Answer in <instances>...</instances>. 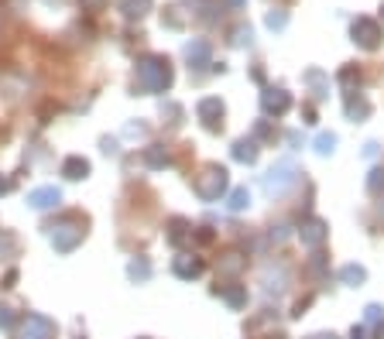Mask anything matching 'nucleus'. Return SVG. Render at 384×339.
I'll list each match as a JSON object with an SVG mask.
<instances>
[{
	"instance_id": "36",
	"label": "nucleus",
	"mask_w": 384,
	"mask_h": 339,
	"mask_svg": "<svg viewBox=\"0 0 384 339\" xmlns=\"http://www.w3.org/2000/svg\"><path fill=\"white\" fill-rule=\"evenodd\" d=\"M175 11H178V7H169V14H161V21H165L169 28H182V18H178Z\"/></svg>"
},
{
	"instance_id": "4",
	"label": "nucleus",
	"mask_w": 384,
	"mask_h": 339,
	"mask_svg": "<svg viewBox=\"0 0 384 339\" xmlns=\"http://www.w3.org/2000/svg\"><path fill=\"white\" fill-rule=\"evenodd\" d=\"M299 182V168H295V161H274L268 168V175L261 179V189L268 192V196H282V192H288L292 185Z\"/></svg>"
},
{
	"instance_id": "28",
	"label": "nucleus",
	"mask_w": 384,
	"mask_h": 339,
	"mask_svg": "<svg viewBox=\"0 0 384 339\" xmlns=\"http://www.w3.org/2000/svg\"><path fill=\"white\" fill-rule=\"evenodd\" d=\"M340 86L346 89V96H350V93H357V86H361V72H357L353 65H346L343 72H340Z\"/></svg>"
},
{
	"instance_id": "34",
	"label": "nucleus",
	"mask_w": 384,
	"mask_h": 339,
	"mask_svg": "<svg viewBox=\"0 0 384 339\" xmlns=\"http://www.w3.org/2000/svg\"><path fill=\"white\" fill-rule=\"evenodd\" d=\"M271 140L274 138V130H271V123H265V120H261V123H257V127H254V140Z\"/></svg>"
},
{
	"instance_id": "17",
	"label": "nucleus",
	"mask_w": 384,
	"mask_h": 339,
	"mask_svg": "<svg viewBox=\"0 0 384 339\" xmlns=\"http://www.w3.org/2000/svg\"><path fill=\"white\" fill-rule=\"evenodd\" d=\"M230 155H233V161H240V165H254L257 155H261V148H257L254 138H240V140H233Z\"/></svg>"
},
{
	"instance_id": "14",
	"label": "nucleus",
	"mask_w": 384,
	"mask_h": 339,
	"mask_svg": "<svg viewBox=\"0 0 384 339\" xmlns=\"http://www.w3.org/2000/svg\"><path fill=\"white\" fill-rule=\"evenodd\" d=\"M213 295H220V299L227 301L230 309H244V305H247V284L230 281V284H220V288H213Z\"/></svg>"
},
{
	"instance_id": "32",
	"label": "nucleus",
	"mask_w": 384,
	"mask_h": 339,
	"mask_svg": "<svg viewBox=\"0 0 384 339\" xmlns=\"http://www.w3.org/2000/svg\"><path fill=\"white\" fill-rule=\"evenodd\" d=\"M265 24H268L271 31H282V28L288 24V14H285V11H268V18H265Z\"/></svg>"
},
{
	"instance_id": "19",
	"label": "nucleus",
	"mask_w": 384,
	"mask_h": 339,
	"mask_svg": "<svg viewBox=\"0 0 384 339\" xmlns=\"http://www.w3.org/2000/svg\"><path fill=\"white\" fill-rule=\"evenodd\" d=\"M62 175L69 182H82L90 175V161L82 158V155H69V158L62 161Z\"/></svg>"
},
{
	"instance_id": "26",
	"label": "nucleus",
	"mask_w": 384,
	"mask_h": 339,
	"mask_svg": "<svg viewBox=\"0 0 384 339\" xmlns=\"http://www.w3.org/2000/svg\"><path fill=\"white\" fill-rule=\"evenodd\" d=\"M333 151H336V134L323 130V134L316 138V155H319V158H329Z\"/></svg>"
},
{
	"instance_id": "16",
	"label": "nucleus",
	"mask_w": 384,
	"mask_h": 339,
	"mask_svg": "<svg viewBox=\"0 0 384 339\" xmlns=\"http://www.w3.org/2000/svg\"><path fill=\"white\" fill-rule=\"evenodd\" d=\"M210 55H213L210 41H203V38H192L189 45H186V62H189L192 69H203V65H210Z\"/></svg>"
},
{
	"instance_id": "2",
	"label": "nucleus",
	"mask_w": 384,
	"mask_h": 339,
	"mask_svg": "<svg viewBox=\"0 0 384 339\" xmlns=\"http://www.w3.org/2000/svg\"><path fill=\"white\" fill-rule=\"evenodd\" d=\"M45 237H48V243L55 247L58 254H73L86 240V220L79 213H62L58 220H52L45 226Z\"/></svg>"
},
{
	"instance_id": "20",
	"label": "nucleus",
	"mask_w": 384,
	"mask_h": 339,
	"mask_svg": "<svg viewBox=\"0 0 384 339\" xmlns=\"http://www.w3.org/2000/svg\"><path fill=\"white\" fill-rule=\"evenodd\" d=\"M302 79L309 82V89H312V96H316V100H323V96L329 93V79H326V72H323V69H306V76H302Z\"/></svg>"
},
{
	"instance_id": "6",
	"label": "nucleus",
	"mask_w": 384,
	"mask_h": 339,
	"mask_svg": "<svg viewBox=\"0 0 384 339\" xmlns=\"http://www.w3.org/2000/svg\"><path fill=\"white\" fill-rule=\"evenodd\" d=\"M196 117L203 120V127L210 134H220L223 130V117H227V106H223L220 96H203V100L196 103Z\"/></svg>"
},
{
	"instance_id": "35",
	"label": "nucleus",
	"mask_w": 384,
	"mask_h": 339,
	"mask_svg": "<svg viewBox=\"0 0 384 339\" xmlns=\"http://www.w3.org/2000/svg\"><path fill=\"white\" fill-rule=\"evenodd\" d=\"M124 134H127V138H144V134H148V127H144V123H127V127H124Z\"/></svg>"
},
{
	"instance_id": "42",
	"label": "nucleus",
	"mask_w": 384,
	"mask_h": 339,
	"mask_svg": "<svg viewBox=\"0 0 384 339\" xmlns=\"http://www.w3.org/2000/svg\"><path fill=\"white\" fill-rule=\"evenodd\" d=\"M11 192V179L7 175H0V196H7Z\"/></svg>"
},
{
	"instance_id": "43",
	"label": "nucleus",
	"mask_w": 384,
	"mask_h": 339,
	"mask_svg": "<svg viewBox=\"0 0 384 339\" xmlns=\"http://www.w3.org/2000/svg\"><path fill=\"white\" fill-rule=\"evenodd\" d=\"M306 339H340V336H333V333H312V336H306Z\"/></svg>"
},
{
	"instance_id": "30",
	"label": "nucleus",
	"mask_w": 384,
	"mask_h": 339,
	"mask_svg": "<svg viewBox=\"0 0 384 339\" xmlns=\"http://www.w3.org/2000/svg\"><path fill=\"white\" fill-rule=\"evenodd\" d=\"M367 192H370V196H381L384 192V168H370V175H367Z\"/></svg>"
},
{
	"instance_id": "1",
	"label": "nucleus",
	"mask_w": 384,
	"mask_h": 339,
	"mask_svg": "<svg viewBox=\"0 0 384 339\" xmlns=\"http://www.w3.org/2000/svg\"><path fill=\"white\" fill-rule=\"evenodd\" d=\"M175 72H172V62L165 55H141L134 65V86L141 93H165L172 86Z\"/></svg>"
},
{
	"instance_id": "11",
	"label": "nucleus",
	"mask_w": 384,
	"mask_h": 339,
	"mask_svg": "<svg viewBox=\"0 0 384 339\" xmlns=\"http://www.w3.org/2000/svg\"><path fill=\"white\" fill-rule=\"evenodd\" d=\"M192 237H196V230H192V223L186 220V216H172V220L165 223V240L172 243V247H186V243H192Z\"/></svg>"
},
{
	"instance_id": "13",
	"label": "nucleus",
	"mask_w": 384,
	"mask_h": 339,
	"mask_svg": "<svg viewBox=\"0 0 384 339\" xmlns=\"http://www.w3.org/2000/svg\"><path fill=\"white\" fill-rule=\"evenodd\" d=\"M172 271H175V278L196 281L206 271V264H203V257H196V254H178V257L172 260Z\"/></svg>"
},
{
	"instance_id": "18",
	"label": "nucleus",
	"mask_w": 384,
	"mask_h": 339,
	"mask_svg": "<svg viewBox=\"0 0 384 339\" xmlns=\"http://www.w3.org/2000/svg\"><path fill=\"white\" fill-rule=\"evenodd\" d=\"M169 165H172V155H169L165 144H148V148H144V168L161 172V168H169Z\"/></svg>"
},
{
	"instance_id": "41",
	"label": "nucleus",
	"mask_w": 384,
	"mask_h": 339,
	"mask_svg": "<svg viewBox=\"0 0 384 339\" xmlns=\"http://www.w3.org/2000/svg\"><path fill=\"white\" fill-rule=\"evenodd\" d=\"M302 123H316V110H312V106H306V110H302Z\"/></svg>"
},
{
	"instance_id": "9",
	"label": "nucleus",
	"mask_w": 384,
	"mask_h": 339,
	"mask_svg": "<svg viewBox=\"0 0 384 339\" xmlns=\"http://www.w3.org/2000/svg\"><path fill=\"white\" fill-rule=\"evenodd\" d=\"M261 110H265L268 117H282V113H288V110H292V93L282 89V86L265 89V93H261Z\"/></svg>"
},
{
	"instance_id": "21",
	"label": "nucleus",
	"mask_w": 384,
	"mask_h": 339,
	"mask_svg": "<svg viewBox=\"0 0 384 339\" xmlns=\"http://www.w3.org/2000/svg\"><path fill=\"white\" fill-rule=\"evenodd\" d=\"M117 7H120V14L127 21H141L151 11V0H117Z\"/></svg>"
},
{
	"instance_id": "22",
	"label": "nucleus",
	"mask_w": 384,
	"mask_h": 339,
	"mask_svg": "<svg viewBox=\"0 0 384 339\" xmlns=\"http://www.w3.org/2000/svg\"><path fill=\"white\" fill-rule=\"evenodd\" d=\"M127 278L134 281V284H144V281L151 278V260L148 257H131V264H127Z\"/></svg>"
},
{
	"instance_id": "38",
	"label": "nucleus",
	"mask_w": 384,
	"mask_h": 339,
	"mask_svg": "<svg viewBox=\"0 0 384 339\" xmlns=\"http://www.w3.org/2000/svg\"><path fill=\"white\" fill-rule=\"evenodd\" d=\"M82 4V11H103L107 7V0H79Z\"/></svg>"
},
{
	"instance_id": "29",
	"label": "nucleus",
	"mask_w": 384,
	"mask_h": 339,
	"mask_svg": "<svg viewBox=\"0 0 384 339\" xmlns=\"http://www.w3.org/2000/svg\"><path fill=\"white\" fill-rule=\"evenodd\" d=\"M244 264H247V260L240 257V254H227V257L220 260V271H223V274H240Z\"/></svg>"
},
{
	"instance_id": "45",
	"label": "nucleus",
	"mask_w": 384,
	"mask_h": 339,
	"mask_svg": "<svg viewBox=\"0 0 384 339\" xmlns=\"http://www.w3.org/2000/svg\"><path fill=\"white\" fill-rule=\"evenodd\" d=\"M381 11H384V7H381Z\"/></svg>"
},
{
	"instance_id": "23",
	"label": "nucleus",
	"mask_w": 384,
	"mask_h": 339,
	"mask_svg": "<svg viewBox=\"0 0 384 339\" xmlns=\"http://www.w3.org/2000/svg\"><path fill=\"white\" fill-rule=\"evenodd\" d=\"M340 281H343L346 288H361L367 281V267H361V264H343L340 267Z\"/></svg>"
},
{
	"instance_id": "24",
	"label": "nucleus",
	"mask_w": 384,
	"mask_h": 339,
	"mask_svg": "<svg viewBox=\"0 0 384 339\" xmlns=\"http://www.w3.org/2000/svg\"><path fill=\"white\" fill-rule=\"evenodd\" d=\"M227 209L230 213H244V209H250V189L247 185H237L230 192V199H227Z\"/></svg>"
},
{
	"instance_id": "27",
	"label": "nucleus",
	"mask_w": 384,
	"mask_h": 339,
	"mask_svg": "<svg viewBox=\"0 0 384 339\" xmlns=\"http://www.w3.org/2000/svg\"><path fill=\"white\" fill-rule=\"evenodd\" d=\"M254 41V31H250V24H237L230 31V45L233 48H244V45H250Z\"/></svg>"
},
{
	"instance_id": "12",
	"label": "nucleus",
	"mask_w": 384,
	"mask_h": 339,
	"mask_svg": "<svg viewBox=\"0 0 384 339\" xmlns=\"http://www.w3.org/2000/svg\"><path fill=\"white\" fill-rule=\"evenodd\" d=\"M285 281H288L285 267H271V264H268V267L261 271V291H265L268 299H271V295L278 299V295H285V288H288Z\"/></svg>"
},
{
	"instance_id": "5",
	"label": "nucleus",
	"mask_w": 384,
	"mask_h": 339,
	"mask_svg": "<svg viewBox=\"0 0 384 339\" xmlns=\"http://www.w3.org/2000/svg\"><path fill=\"white\" fill-rule=\"evenodd\" d=\"M55 336H58V326L48 316H41V312H28L14 326V339H55Z\"/></svg>"
},
{
	"instance_id": "8",
	"label": "nucleus",
	"mask_w": 384,
	"mask_h": 339,
	"mask_svg": "<svg viewBox=\"0 0 384 339\" xmlns=\"http://www.w3.org/2000/svg\"><path fill=\"white\" fill-rule=\"evenodd\" d=\"M299 240L306 243L309 250H319L329 240V223L319 220V216H309V220L299 223Z\"/></svg>"
},
{
	"instance_id": "15",
	"label": "nucleus",
	"mask_w": 384,
	"mask_h": 339,
	"mask_svg": "<svg viewBox=\"0 0 384 339\" xmlns=\"http://www.w3.org/2000/svg\"><path fill=\"white\" fill-rule=\"evenodd\" d=\"M346 110V120H353V123H364L367 117H370V100H367L364 93H350L343 103Z\"/></svg>"
},
{
	"instance_id": "3",
	"label": "nucleus",
	"mask_w": 384,
	"mask_h": 339,
	"mask_svg": "<svg viewBox=\"0 0 384 339\" xmlns=\"http://www.w3.org/2000/svg\"><path fill=\"white\" fill-rule=\"evenodd\" d=\"M192 189H196V196H199L203 202L223 199L227 189H230V172H227L223 165H203L199 175L192 179Z\"/></svg>"
},
{
	"instance_id": "7",
	"label": "nucleus",
	"mask_w": 384,
	"mask_h": 339,
	"mask_svg": "<svg viewBox=\"0 0 384 339\" xmlns=\"http://www.w3.org/2000/svg\"><path fill=\"white\" fill-rule=\"evenodd\" d=\"M350 35H353V45H361V48H367V52H374V48H381V24L374 18H357L353 24H350Z\"/></svg>"
},
{
	"instance_id": "37",
	"label": "nucleus",
	"mask_w": 384,
	"mask_h": 339,
	"mask_svg": "<svg viewBox=\"0 0 384 339\" xmlns=\"http://www.w3.org/2000/svg\"><path fill=\"white\" fill-rule=\"evenodd\" d=\"M100 148H103V155H117V151H120L114 138H103V140H100Z\"/></svg>"
},
{
	"instance_id": "33",
	"label": "nucleus",
	"mask_w": 384,
	"mask_h": 339,
	"mask_svg": "<svg viewBox=\"0 0 384 339\" xmlns=\"http://www.w3.org/2000/svg\"><path fill=\"white\" fill-rule=\"evenodd\" d=\"M364 319H367V326H384V309L381 305H367Z\"/></svg>"
},
{
	"instance_id": "44",
	"label": "nucleus",
	"mask_w": 384,
	"mask_h": 339,
	"mask_svg": "<svg viewBox=\"0 0 384 339\" xmlns=\"http://www.w3.org/2000/svg\"><path fill=\"white\" fill-rule=\"evenodd\" d=\"M374 339H384V326H378V333H374Z\"/></svg>"
},
{
	"instance_id": "10",
	"label": "nucleus",
	"mask_w": 384,
	"mask_h": 339,
	"mask_svg": "<svg viewBox=\"0 0 384 339\" xmlns=\"http://www.w3.org/2000/svg\"><path fill=\"white\" fill-rule=\"evenodd\" d=\"M28 206H31L35 213L58 209V206H62V189H55V185H38V189L28 192Z\"/></svg>"
},
{
	"instance_id": "40",
	"label": "nucleus",
	"mask_w": 384,
	"mask_h": 339,
	"mask_svg": "<svg viewBox=\"0 0 384 339\" xmlns=\"http://www.w3.org/2000/svg\"><path fill=\"white\" fill-rule=\"evenodd\" d=\"M350 339H367L364 326H353V329H350Z\"/></svg>"
},
{
	"instance_id": "39",
	"label": "nucleus",
	"mask_w": 384,
	"mask_h": 339,
	"mask_svg": "<svg viewBox=\"0 0 384 339\" xmlns=\"http://www.w3.org/2000/svg\"><path fill=\"white\" fill-rule=\"evenodd\" d=\"M196 237H199V243H213V233H210V230H206V226H203V230H199Z\"/></svg>"
},
{
	"instance_id": "31",
	"label": "nucleus",
	"mask_w": 384,
	"mask_h": 339,
	"mask_svg": "<svg viewBox=\"0 0 384 339\" xmlns=\"http://www.w3.org/2000/svg\"><path fill=\"white\" fill-rule=\"evenodd\" d=\"M18 319H21V316L11 309V305H0V329H14Z\"/></svg>"
},
{
	"instance_id": "25",
	"label": "nucleus",
	"mask_w": 384,
	"mask_h": 339,
	"mask_svg": "<svg viewBox=\"0 0 384 339\" xmlns=\"http://www.w3.org/2000/svg\"><path fill=\"white\" fill-rule=\"evenodd\" d=\"M306 271H309V274H312V278H323V274H326V271H329V257H326V254H319V250H316V254L309 257Z\"/></svg>"
}]
</instances>
